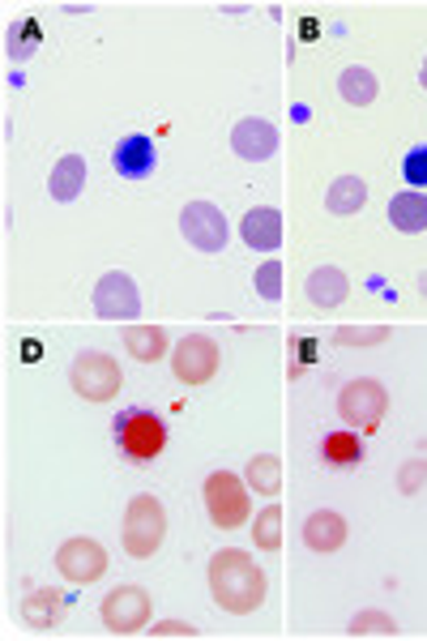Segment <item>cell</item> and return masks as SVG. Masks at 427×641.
I'll list each match as a JSON object with an SVG mask.
<instances>
[{
	"label": "cell",
	"mask_w": 427,
	"mask_h": 641,
	"mask_svg": "<svg viewBox=\"0 0 427 641\" xmlns=\"http://www.w3.org/2000/svg\"><path fill=\"white\" fill-rule=\"evenodd\" d=\"M57 569H60V578H64V582H73V585L99 582V578L108 573V548H103L99 539H85V534H78V539H69V543H60Z\"/></svg>",
	"instance_id": "30bf717a"
},
{
	"label": "cell",
	"mask_w": 427,
	"mask_h": 641,
	"mask_svg": "<svg viewBox=\"0 0 427 641\" xmlns=\"http://www.w3.org/2000/svg\"><path fill=\"white\" fill-rule=\"evenodd\" d=\"M99 615H103L108 633L133 638V633H142L145 624H150V594H145L142 585H115L112 594L103 599Z\"/></svg>",
	"instance_id": "ba28073f"
},
{
	"label": "cell",
	"mask_w": 427,
	"mask_h": 641,
	"mask_svg": "<svg viewBox=\"0 0 427 641\" xmlns=\"http://www.w3.org/2000/svg\"><path fill=\"white\" fill-rule=\"evenodd\" d=\"M85 189V159L82 154H64L52 176H48V193L52 201H78Z\"/></svg>",
	"instance_id": "ac0fdd59"
},
{
	"label": "cell",
	"mask_w": 427,
	"mask_h": 641,
	"mask_svg": "<svg viewBox=\"0 0 427 641\" xmlns=\"http://www.w3.org/2000/svg\"><path fill=\"white\" fill-rule=\"evenodd\" d=\"M253 287H256V296L270 300V304L283 300V261H265V266H256Z\"/></svg>",
	"instance_id": "83f0119b"
},
{
	"label": "cell",
	"mask_w": 427,
	"mask_h": 641,
	"mask_svg": "<svg viewBox=\"0 0 427 641\" xmlns=\"http://www.w3.org/2000/svg\"><path fill=\"white\" fill-rule=\"evenodd\" d=\"M94 312L103 321H133L142 312V291L124 270H108L94 287Z\"/></svg>",
	"instance_id": "8fae6325"
},
{
	"label": "cell",
	"mask_w": 427,
	"mask_h": 641,
	"mask_svg": "<svg viewBox=\"0 0 427 641\" xmlns=\"http://www.w3.org/2000/svg\"><path fill=\"white\" fill-rule=\"evenodd\" d=\"M419 291L427 296V274H419Z\"/></svg>",
	"instance_id": "d590c367"
},
{
	"label": "cell",
	"mask_w": 427,
	"mask_h": 641,
	"mask_svg": "<svg viewBox=\"0 0 427 641\" xmlns=\"http://www.w3.org/2000/svg\"><path fill=\"white\" fill-rule=\"evenodd\" d=\"M115 445H120V453L129 462L145 467V462H154L167 449V423L154 411H145V407H129L115 419Z\"/></svg>",
	"instance_id": "7a4b0ae2"
},
{
	"label": "cell",
	"mask_w": 427,
	"mask_h": 641,
	"mask_svg": "<svg viewBox=\"0 0 427 641\" xmlns=\"http://www.w3.org/2000/svg\"><path fill=\"white\" fill-rule=\"evenodd\" d=\"M389 330H338L342 347H372V342H385Z\"/></svg>",
	"instance_id": "4dcf8cb0"
},
{
	"label": "cell",
	"mask_w": 427,
	"mask_h": 641,
	"mask_svg": "<svg viewBox=\"0 0 427 641\" xmlns=\"http://www.w3.org/2000/svg\"><path fill=\"white\" fill-rule=\"evenodd\" d=\"M364 206H368V184H364L359 176H338V180L329 184V193H325V210L338 214V219L359 214Z\"/></svg>",
	"instance_id": "44dd1931"
},
{
	"label": "cell",
	"mask_w": 427,
	"mask_h": 641,
	"mask_svg": "<svg viewBox=\"0 0 427 641\" xmlns=\"http://www.w3.org/2000/svg\"><path fill=\"white\" fill-rule=\"evenodd\" d=\"M253 539L261 552H278V548H283V509H278V504H270V509L256 513Z\"/></svg>",
	"instance_id": "484cf974"
},
{
	"label": "cell",
	"mask_w": 427,
	"mask_h": 641,
	"mask_svg": "<svg viewBox=\"0 0 427 641\" xmlns=\"http://www.w3.org/2000/svg\"><path fill=\"white\" fill-rule=\"evenodd\" d=\"M218 363H223V351H218V342L205 334H189L175 342V351H171V372H175V381L180 385H210L214 377H218Z\"/></svg>",
	"instance_id": "52a82bcc"
},
{
	"label": "cell",
	"mask_w": 427,
	"mask_h": 641,
	"mask_svg": "<svg viewBox=\"0 0 427 641\" xmlns=\"http://www.w3.org/2000/svg\"><path fill=\"white\" fill-rule=\"evenodd\" d=\"M201 497H205V513H210V522L218 530H235L248 522V513H253V497H248V479H240V474L231 471H214L205 479V488H201Z\"/></svg>",
	"instance_id": "277c9868"
},
{
	"label": "cell",
	"mask_w": 427,
	"mask_h": 641,
	"mask_svg": "<svg viewBox=\"0 0 427 641\" xmlns=\"http://www.w3.org/2000/svg\"><path fill=\"white\" fill-rule=\"evenodd\" d=\"M389 411V393L376 377H355L346 381L338 393V415L342 423H350L355 432H376L380 419Z\"/></svg>",
	"instance_id": "8992f818"
},
{
	"label": "cell",
	"mask_w": 427,
	"mask_h": 641,
	"mask_svg": "<svg viewBox=\"0 0 427 641\" xmlns=\"http://www.w3.org/2000/svg\"><path fill=\"white\" fill-rule=\"evenodd\" d=\"M321 458L329 462V467H359L364 462V437L355 432V428H338V432H329L325 441H321Z\"/></svg>",
	"instance_id": "7402d4cb"
},
{
	"label": "cell",
	"mask_w": 427,
	"mask_h": 641,
	"mask_svg": "<svg viewBox=\"0 0 427 641\" xmlns=\"http://www.w3.org/2000/svg\"><path fill=\"white\" fill-rule=\"evenodd\" d=\"M112 168L124 176V180H150L154 168H159V150L145 133H129V138L115 141L112 150Z\"/></svg>",
	"instance_id": "4fadbf2b"
},
{
	"label": "cell",
	"mask_w": 427,
	"mask_h": 641,
	"mask_svg": "<svg viewBox=\"0 0 427 641\" xmlns=\"http://www.w3.org/2000/svg\"><path fill=\"white\" fill-rule=\"evenodd\" d=\"M401 180L410 184V189H427V146H415V150H406V159H401Z\"/></svg>",
	"instance_id": "f1b7e54d"
},
{
	"label": "cell",
	"mask_w": 427,
	"mask_h": 641,
	"mask_svg": "<svg viewBox=\"0 0 427 641\" xmlns=\"http://www.w3.org/2000/svg\"><path fill=\"white\" fill-rule=\"evenodd\" d=\"M124 351L138 363H159L167 355V330L163 325H129L124 330Z\"/></svg>",
	"instance_id": "ffe728a7"
},
{
	"label": "cell",
	"mask_w": 427,
	"mask_h": 641,
	"mask_svg": "<svg viewBox=\"0 0 427 641\" xmlns=\"http://www.w3.org/2000/svg\"><path fill=\"white\" fill-rule=\"evenodd\" d=\"M419 86L427 90V57H424V69H419Z\"/></svg>",
	"instance_id": "e575fe53"
},
{
	"label": "cell",
	"mask_w": 427,
	"mask_h": 641,
	"mask_svg": "<svg viewBox=\"0 0 427 641\" xmlns=\"http://www.w3.org/2000/svg\"><path fill=\"white\" fill-rule=\"evenodd\" d=\"M69 385L85 402H112L124 390V372L108 351H78V360L69 368Z\"/></svg>",
	"instance_id": "5b68a950"
},
{
	"label": "cell",
	"mask_w": 427,
	"mask_h": 641,
	"mask_svg": "<svg viewBox=\"0 0 427 641\" xmlns=\"http://www.w3.org/2000/svg\"><path fill=\"white\" fill-rule=\"evenodd\" d=\"M389 223L398 227L401 236H419V231H427V193L406 189V193L394 197V201H389Z\"/></svg>",
	"instance_id": "e0dca14e"
},
{
	"label": "cell",
	"mask_w": 427,
	"mask_h": 641,
	"mask_svg": "<svg viewBox=\"0 0 427 641\" xmlns=\"http://www.w3.org/2000/svg\"><path fill=\"white\" fill-rule=\"evenodd\" d=\"M39 355H43V347H39L34 338H27V342H22V360L34 363V360H39Z\"/></svg>",
	"instance_id": "d6a6232c"
},
{
	"label": "cell",
	"mask_w": 427,
	"mask_h": 641,
	"mask_svg": "<svg viewBox=\"0 0 427 641\" xmlns=\"http://www.w3.org/2000/svg\"><path fill=\"white\" fill-rule=\"evenodd\" d=\"M424 483H427V458H410V462H401L398 488L406 492V497H415Z\"/></svg>",
	"instance_id": "f546056e"
},
{
	"label": "cell",
	"mask_w": 427,
	"mask_h": 641,
	"mask_svg": "<svg viewBox=\"0 0 427 641\" xmlns=\"http://www.w3.org/2000/svg\"><path fill=\"white\" fill-rule=\"evenodd\" d=\"M304 543H308V552H316V557L338 552L342 543H346V518L334 513V509H316V513H308V522H304Z\"/></svg>",
	"instance_id": "9a60e30c"
},
{
	"label": "cell",
	"mask_w": 427,
	"mask_h": 641,
	"mask_svg": "<svg viewBox=\"0 0 427 641\" xmlns=\"http://www.w3.org/2000/svg\"><path fill=\"white\" fill-rule=\"evenodd\" d=\"M240 236H244V244L253 252H274L283 244V214L274 206H256V210L244 214Z\"/></svg>",
	"instance_id": "5bb4252c"
},
{
	"label": "cell",
	"mask_w": 427,
	"mask_h": 641,
	"mask_svg": "<svg viewBox=\"0 0 427 641\" xmlns=\"http://www.w3.org/2000/svg\"><path fill=\"white\" fill-rule=\"evenodd\" d=\"M346 296H350V279L342 274L338 266H321V270L308 274V300L316 308H338Z\"/></svg>",
	"instance_id": "d6986e66"
},
{
	"label": "cell",
	"mask_w": 427,
	"mask_h": 641,
	"mask_svg": "<svg viewBox=\"0 0 427 641\" xmlns=\"http://www.w3.org/2000/svg\"><path fill=\"white\" fill-rule=\"evenodd\" d=\"M180 231L197 252H223L227 249V219L214 201H189L180 210Z\"/></svg>",
	"instance_id": "9c48e42d"
},
{
	"label": "cell",
	"mask_w": 427,
	"mask_h": 641,
	"mask_svg": "<svg viewBox=\"0 0 427 641\" xmlns=\"http://www.w3.org/2000/svg\"><path fill=\"white\" fill-rule=\"evenodd\" d=\"M150 638H197V629L193 624H184V620H163V624H154L150 629Z\"/></svg>",
	"instance_id": "1f68e13d"
},
{
	"label": "cell",
	"mask_w": 427,
	"mask_h": 641,
	"mask_svg": "<svg viewBox=\"0 0 427 641\" xmlns=\"http://www.w3.org/2000/svg\"><path fill=\"white\" fill-rule=\"evenodd\" d=\"M64 608H69L64 590H52V585H43V590H34V594H27V599H22V620H27L30 629L48 633V629H57L60 620H64Z\"/></svg>",
	"instance_id": "2e32d148"
},
{
	"label": "cell",
	"mask_w": 427,
	"mask_h": 641,
	"mask_svg": "<svg viewBox=\"0 0 427 641\" xmlns=\"http://www.w3.org/2000/svg\"><path fill=\"white\" fill-rule=\"evenodd\" d=\"M265 590H270V578L248 552L223 548V552L210 557V594L223 612L253 615L265 603Z\"/></svg>",
	"instance_id": "6da1fadb"
},
{
	"label": "cell",
	"mask_w": 427,
	"mask_h": 641,
	"mask_svg": "<svg viewBox=\"0 0 427 641\" xmlns=\"http://www.w3.org/2000/svg\"><path fill=\"white\" fill-rule=\"evenodd\" d=\"M248 488L261 492V497H278L283 492V462L274 458V453H256L253 462H248Z\"/></svg>",
	"instance_id": "d4e9b609"
},
{
	"label": "cell",
	"mask_w": 427,
	"mask_h": 641,
	"mask_svg": "<svg viewBox=\"0 0 427 641\" xmlns=\"http://www.w3.org/2000/svg\"><path fill=\"white\" fill-rule=\"evenodd\" d=\"M43 48V27H39V18H18L9 34H4V57L13 60V64H27L34 52Z\"/></svg>",
	"instance_id": "cb8c5ba5"
},
{
	"label": "cell",
	"mask_w": 427,
	"mask_h": 641,
	"mask_svg": "<svg viewBox=\"0 0 427 641\" xmlns=\"http://www.w3.org/2000/svg\"><path fill=\"white\" fill-rule=\"evenodd\" d=\"M350 638H398V620L389 612H359L346 624Z\"/></svg>",
	"instance_id": "4316f807"
},
{
	"label": "cell",
	"mask_w": 427,
	"mask_h": 641,
	"mask_svg": "<svg viewBox=\"0 0 427 641\" xmlns=\"http://www.w3.org/2000/svg\"><path fill=\"white\" fill-rule=\"evenodd\" d=\"M231 150L244 159V163H265L278 154V129L261 116H244L235 129H231Z\"/></svg>",
	"instance_id": "7c38bea8"
},
{
	"label": "cell",
	"mask_w": 427,
	"mask_h": 641,
	"mask_svg": "<svg viewBox=\"0 0 427 641\" xmlns=\"http://www.w3.org/2000/svg\"><path fill=\"white\" fill-rule=\"evenodd\" d=\"M120 539H124V552L129 557H154L167 539V509L159 497H133L129 509H124V527H120Z\"/></svg>",
	"instance_id": "3957f363"
},
{
	"label": "cell",
	"mask_w": 427,
	"mask_h": 641,
	"mask_svg": "<svg viewBox=\"0 0 427 641\" xmlns=\"http://www.w3.org/2000/svg\"><path fill=\"white\" fill-rule=\"evenodd\" d=\"M299 30H304V39H316V30H321V27H316L313 18H308V22H304V27H299Z\"/></svg>",
	"instance_id": "836d02e7"
},
{
	"label": "cell",
	"mask_w": 427,
	"mask_h": 641,
	"mask_svg": "<svg viewBox=\"0 0 427 641\" xmlns=\"http://www.w3.org/2000/svg\"><path fill=\"white\" fill-rule=\"evenodd\" d=\"M338 94L350 108H368V103H376V94H380V82H376V73L364 69V64H346L338 73Z\"/></svg>",
	"instance_id": "603a6c76"
}]
</instances>
